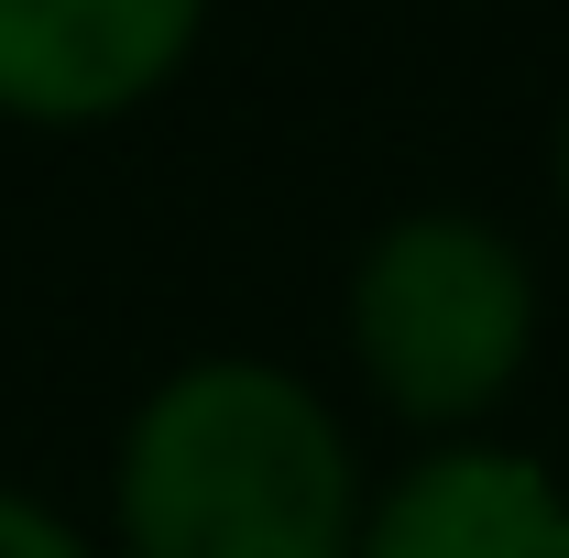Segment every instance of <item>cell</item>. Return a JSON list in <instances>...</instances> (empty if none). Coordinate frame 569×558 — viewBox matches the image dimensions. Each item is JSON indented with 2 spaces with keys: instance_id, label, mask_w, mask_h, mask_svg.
I'll return each instance as SVG.
<instances>
[{
  "instance_id": "8992f818",
  "label": "cell",
  "mask_w": 569,
  "mask_h": 558,
  "mask_svg": "<svg viewBox=\"0 0 569 558\" xmlns=\"http://www.w3.org/2000/svg\"><path fill=\"white\" fill-rule=\"evenodd\" d=\"M559 209H569V110H559Z\"/></svg>"
},
{
  "instance_id": "3957f363",
  "label": "cell",
  "mask_w": 569,
  "mask_h": 558,
  "mask_svg": "<svg viewBox=\"0 0 569 558\" xmlns=\"http://www.w3.org/2000/svg\"><path fill=\"white\" fill-rule=\"evenodd\" d=\"M209 33V0H0V121L88 132L164 99Z\"/></svg>"
},
{
  "instance_id": "5b68a950",
  "label": "cell",
  "mask_w": 569,
  "mask_h": 558,
  "mask_svg": "<svg viewBox=\"0 0 569 558\" xmlns=\"http://www.w3.org/2000/svg\"><path fill=\"white\" fill-rule=\"evenodd\" d=\"M0 558H99V548L77 537L44 492H11V482H0Z\"/></svg>"
},
{
  "instance_id": "277c9868",
  "label": "cell",
  "mask_w": 569,
  "mask_h": 558,
  "mask_svg": "<svg viewBox=\"0 0 569 558\" xmlns=\"http://www.w3.org/2000/svg\"><path fill=\"white\" fill-rule=\"evenodd\" d=\"M351 558H569V482L503 438H438L361 504Z\"/></svg>"
},
{
  "instance_id": "6da1fadb",
  "label": "cell",
  "mask_w": 569,
  "mask_h": 558,
  "mask_svg": "<svg viewBox=\"0 0 569 558\" xmlns=\"http://www.w3.org/2000/svg\"><path fill=\"white\" fill-rule=\"evenodd\" d=\"M361 504L329 395L252 350L164 372L110 460L121 558H351Z\"/></svg>"
},
{
  "instance_id": "7a4b0ae2",
  "label": "cell",
  "mask_w": 569,
  "mask_h": 558,
  "mask_svg": "<svg viewBox=\"0 0 569 558\" xmlns=\"http://www.w3.org/2000/svg\"><path fill=\"white\" fill-rule=\"evenodd\" d=\"M340 340L383 417L471 438L537 361V263L482 209H395L351 252Z\"/></svg>"
}]
</instances>
